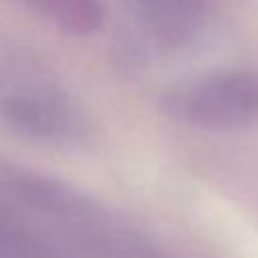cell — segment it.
<instances>
[{"label":"cell","mask_w":258,"mask_h":258,"mask_svg":"<svg viewBox=\"0 0 258 258\" xmlns=\"http://www.w3.org/2000/svg\"><path fill=\"white\" fill-rule=\"evenodd\" d=\"M0 121L14 135L52 147H79L91 135L83 107L56 81L0 56Z\"/></svg>","instance_id":"obj_1"},{"label":"cell","mask_w":258,"mask_h":258,"mask_svg":"<svg viewBox=\"0 0 258 258\" xmlns=\"http://www.w3.org/2000/svg\"><path fill=\"white\" fill-rule=\"evenodd\" d=\"M52 26L73 36H89L105 22L101 0H16Z\"/></svg>","instance_id":"obj_4"},{"label":"cell","mask_w":258,"mask_h":258,"mask_svg":"<svg viewBox=\"0 0 258 258\" xmlns=\"http://www.w3.org/2000/svg\"><path fill=\"white\" fill-rule=\"evenodd\" d=\"M161 111L194 129L252 127L258 123V73L230 69L181 81L163 93Z\"/></svg>","instance_id":"obj_2"},{"label":"cell","mask_w":258,"mask_h":258,"mask_svg":"<svg viewBox=\"0 0 258 258\" xmlns=\"http://www.w3.org/2000/svg\"><path fill=\"white\" fill-rule=\"evenodd\" d=\"M131 36L139 50L173 52L202 30L206 0H125Z\"/></svg>","instance_id":"obj_3"}]
</instances>
